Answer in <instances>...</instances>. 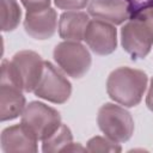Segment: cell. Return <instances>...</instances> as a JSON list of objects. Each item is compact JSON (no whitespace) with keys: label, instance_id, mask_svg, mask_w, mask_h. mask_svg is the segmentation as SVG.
I'll return each instance as SVG.
<instances>
[{"label":"cell","instance_id":"cell-1","mask_svg":"<svg viewBox=\"0 0 153 153\" xmlns=\"http://www.w3.org/2000/svg\"><path fill=\"white\" fill-rule=\"evenodd\" d=\"M44 69V61L32 50H20L11 61L2 60L0 82H11L24 92H33Z\"/></svg>","mask_w":153,"mask_h":153},{"label":"cell","instance_id":"cell-20","mask_svg":"<svg viewBox=\"0 0 153 153\" xmlns=\"http://www.w3.org/2000/svg\"><path fill=\"white\" fill-rule=\"evenodd\" d=\"M146 105L151 111H153V76L151 79L148 92H147V96H146Z\"/></svg>","mask_w":153,"mask_h":153},{"label":"cell","instance_id":"cell-6","mask_svg":"<svg viewBox=\"0 0 153 153\" xmlns=\"http://www.w3.org/2000/svg\"><path fill=\"white\" fill-rule=\"evenodd\" d=\"M53 57L60 69L74 79L82 78L91 67V54L80 42L63 41L53 51Z\"/></svg>","mask_w":153,"mask_h":153},{"label":"cell","instance_id":"cell-9","mask_svg":"<svg viewBox=\"0 0 153 153\" xmlns=\"http://www.w3.org/2000/svg\"><path fill=\"white\" fill-rule=\"evenodd\" d=\"M37 142L36 136L23 123L10 126L1 131V149L5 153H35L38 151Z\"/></svg>","mask_w":153,"mask_h":153},{"label":"cell","instance_id":"cell-4","mask_svg":"<svg viewBox=\"0 0 153 153\" xmlns=\"http://www.w3.org/2000/svg\"><path fill=\"white\" fill-rule=\"evenodd\" d=\"M97 123L106 137L118 143L128 141L134 133V120L130 112L114 103H105L99 108Z\"/></svg>","mask_w":153,"mask_h":153},{"label":"cell","instance_id":"cell-3","mask_svg":"<svg viewBox=\"0 0 153 153\" xmlns=\"http://www.w3.org/2000/svg\"><path fill=\"white\" fill-rule=\"evenodd\" d=\"M121 43L131 59L146 57L153 45V7L134 13L121 29Z\"/></svg>","mask_w":153,"mask_h":153},{"label":"cell","instance_id":"cell-10","mask_svg":"<svg viewBox=\"0 0 153 153\" xmlns=\"http://www.w3.org/2000/svg\"><path fill=\"white\" fill-rule=\"evenodd\" d=\"M57 27V14L51 7L39 12H26L24 19L25 32L35 39H49Z\"/></svg>","mask_w":153,"mask_h":153},{"label":"cell","instance_id":"cell-15","mask_svg":"<svg viewBox=\"0 0 153 153\" xmlns=\"http://www.w3.org/2000/svg\"><path fill=\"white\" fill-rule=\"evenodd\" d=\"M1 6V30L10 32L17 29L22 18V10L17 0H0Z\"/></svg>","mask_w":153,"mask_h":153},{"label":"cell","instance_id":"cell-2","mask_svg":"<svg viewBox=\"0 0 153 153\" xmlns=\"http://www.w3.org/2000/svg\"><path fill=\"white\" fill-rule=\"evenodd\" d=\"M148 76L143 71L131 67H118L106 79L108 96L124 108H134L140 104L147 87Z\"/></svg>","mask_w":153,"mask_h":153},{"label":"cell","instance_id":"cell-11","mask_svg":"<svg viewBox=\"0 0 153 153\" xmlns=\"http://www.w3.org/2000/svg\"><path fill=\"white\" fill-rule=\"evenodd\" d=\"M88 14L114 25H120L131 17L126 0H91Z\"/></svg>","mask_w":153,"mask_h":153},{"label":"cell","instance_id":"cell-21","mask_svg":"<svg viewBox=\"0 0 153 153\" xmlns=\"http://www.w3.org/2000/svg\"><path fill=\"white\" fill-rule=\"evenodd\" d=\"M86 147H82L80 143H74V142H71L67 147H65L62 149V152H86Z\"/></svg>","mask_w":153,"mask_h":153},{"label":"cell","instance_id":"cell-14","mask_svg":"<svg viewBox=\"0 0 153 153\" xmlns=\"http://www.w3.org/2000/svg\"><path fill=\"white\" fill-rule=\"evenodd\" d=\"M72 141H73V135L71 129L66 124L61 123V126L57 128L55 133H53L49 137L42 141V151L44 153L62 152V149L67 147Z\"/></svg>","mask_w":153,"mask_h":153},{"label":"cell","instance_id":"cell-17","mask_svg":"<svg viewBox=\"0 0 153 153\" xmlns=\"http://www.w3.org/2000/svg\"><path fill=\"white\" fill-rule=\"evenodd\" d=\"M54 4L60 10L78 11L87 6L88 0H54Z\"/></svg>","mask_w":153,"mask_h":153},{"label":"cell","instance_id":"cell-13","mask_svg":"<svg viewBox=\"0 0 153 153\" xmlns=\"http://www.w3.org/2000/svg\"><path fill=\"white\" fill-rule=\"evenodd\" d=\"M90 22L88 13L81 11H67L60 16L59 35L65 41L80 42L84 39L87 24Z\"/></svg>","mask_w":153,"mask_h":153},{"label":"cell","instance_id":"cell-5","mask_svg":"<svg viewBox=\"0 0 153 153\" xmlns=\"http://www.w3.org/2000/svg\"><path fill=\"white\" fill-rule=\"evenodd\" d=\"M20 123H23L38 141H43L55 133L62 122L60 112L56 109L42 102L33 100L26 104L22 114Z\"/></svg>","mask_w":153,"mask_h":153},{"label":"cell","instance_id":"cell-18","mask_svg":"<svg viewBox=\"0 0 153 153\" xmlns=\"http://www.w3.org/2000/svg\"><path fill=\"white\" fill-rule=\"evenodd\" d=\"M26 12H39L50 7V0H20Z\"/></svg>","mask_w":153,"mask_h":153},{"label":"cell","instance_id":"cell-7","mask_svg":"<svg viewBox=\"0 0 153 153\" xmlns=\"http://www.w3.org/2000/svg\"><path fill=\"white\" fill-rule=\"evenodd\" d=\"M35 96L54 104L66 103L72 93V84L51 62L44 61L42 78L33 91Z\"/></svg>","mask_w":153,"mask_h":153},{"label":"cell","instance_id":"cell-19","mask_svg":"<svg viewBox=\"0 0 153 153\" xmlns=\"http://www.w3.org/2000/svg\"><path fill=\"white\" fill-rule=\"evenodd\" d=\"M127 4L129 5L131 16L141 10L148 8V7H153V0H126Z\"/></svg>","mask_w":153,"mask_h":153},{"label":"cell","instance_id":"cell-16","mask_svg":"<svg viewBox=\"0 0 153 153\" xmlns=\"http://www.w3.org/2000/svg\"><path fill=\"white\" fill-rule=\"evenodd\" d=\"M86 149L88 152H102V153H118L122 147L118 142L110 140L106 136H93L87 141Z\"/></svg>","mask_w":153,"mask_h":153},{"label":"cell","instance_id":"cell-8","mask_svg":"<svg viewBox=\"0 0 153 153\" xmlns=\"http://www.w3.org/2000/svg\"><path fill=\"white\" fill-rule=\"evenodd\" d=\"M84 41L97 55H109L117 47V30L114 24L102 19H91L87 24Z\"/></svg>","mask_w":153,"mask_h":153},{"label":"cell","instance_id":"cell-12","mask_svg":"<svg viewBox=\"0 0 153 153\" xmlns=\"http://www.w3.org/2000/svg\"><path fill=\"white\" fill-rule=\"evenodd\" d=\"M23 90L11 82H0V120L1 122L22 116L26 100Z\"/></svg>","mask_w":153,"mask_h":153}]
</instances>
